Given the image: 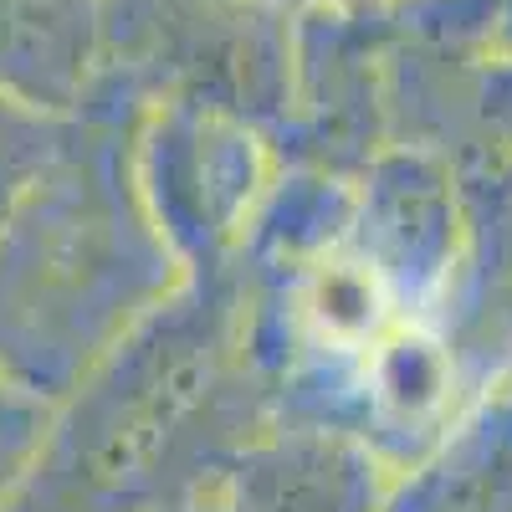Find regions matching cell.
I'll list each match as a JSON object with an SVG mask.
<instances>
[{
  "instance_id": "6",
  "label": "cell",
  "mask_w": 512,
  "mask_h": 512,
  "mask_svg": "<svg viewBox=\"0 0 512 512\" xmlns=\"http://www.w3.org/2000/svg\"><path fill=\"white\" fill-rule=\"evenodd\" d=\"M62 134H67V118L36 113L0 93V221L11 216L16 200L31 190V180L52 164Z\"/></svg>"
},
{
  "instance_id": "1",
  "label": "cell",
  "mask_w": 512,
  "mask_h": 512,
  "mask_svg": "<svg viewBox=\"0 0 512 512\" xmlns=\"http://www.w3.org/2000/svg\"><path fill=\"white\" fill-rule=\"evenodd\" d=\"M139 113L103 82L0 221V379L47 410L185 287L134 185Z\"/></svg>"
},
{
  "instance_id": "3",
  "label": "cell",
  "mask_w": 512,
  "mask_h": 512,
  "mask_svg": "<svg viewBox=\"0 0 512 512\" xmlns=\"http://www.w3.org/2000/svg\"><path fill=\"white\" fill-rule=\"evenodd\" d=\"M390 477L354 436L267 420L210 466L180 512H379Z\"/></svg>"
},
{
  "instance_id": "5",
  "label": "cell",
  "mask_w": 512,
  "mask_h": 512,
  "mask_svg": "<svg viewBox=\"0 0 512 512\" xmlns=\"http://www.w3.org/2000/svg\"><path fill=\"white\" fill-rule=\"evenodd\" d=\"M379 512H512V379L492 384L436 451L395 472Z\"/></svg>"
},
{
  "instance_id": "4",
  "label": "cell",
  "mask_w": 512,
  "mask_h": 512,
  "mask_svg": "<svg viewBox=\"0 0 512 512\" xmlns=\"http://www.w3.org/2000/svg\"><path fill=\"white\" fill-rule=\"evenodd\" d=\"M108 77V0H0V93L72 118Z\"/></svg>"
},
{
  "instance_id": "8",
  "label": "cell",
  "mask_w": 512,
  "mask_h": 512,
  "mask_svg": "<svg viewBox=\"0 0 512 512\" xmlns=\"http://www.w3.org/2000/svg\"><path fill=\"white\" fill-rule=\"evenodd\" d=\"M169 512H180V507H169Z\"/></svg>"
},
{
  "instance_id": "7",
  "label": "cell",
  "mask_w": 512,
  "mask_h": 512,
  "mask_svg": "<svg viewBox=\"0 0 512 512\" xmlns=\"http://www.w3.org/2000/svg\"><path fill=\"white\" fill-rule=\"evenodd\" d=\"M41 425H47V405L26 400L21 390H11V384L0 379V502L11 497L16 477L26 472Z\"/></svg>"
},
{
  "instance_id": "2",
  "label": "cell",
  "mask_w": 512,
  "mask_h": 512,
  "mask_svg": "<svg viewBox=\"0 0 512 512\" xmlns=\"http://www.w3.org/2000/svg\"><path fill=\"white\" fill-rule=\"evenodd\" d=\"M277 134L195 98H154L134 123V185L185 277H231L267 190Z\"/></svg>"
}]
</instances>
